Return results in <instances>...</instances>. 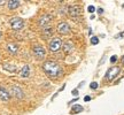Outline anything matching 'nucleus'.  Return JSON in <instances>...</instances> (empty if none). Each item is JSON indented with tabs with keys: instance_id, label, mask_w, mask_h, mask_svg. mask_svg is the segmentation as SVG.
<instances>
[{
	"instance_id": "nucleus-1",
	"label": "nucleus",
	"mask_w": 124,
	"mask_h": 115,
	"mask_svg": "<svg viewBox=\"0 0 124 115\" xmlns=\"http://www.w3.org/2000/svg\"><path fill=\"white\" fill-rule=\"evenodd\" d=\"M41 68H43L45 74L52 80H58L61 76H63V69L56 61L47 60L43 63Z\"/></svg>"
},
{
	"instance_id": "nucleus-2",
	"label": "nucleus",
	"mask_w": 124,
	"mask_h": 115,
	"mask_svg": "<svg viewBox=\"0 0 124 115\" xmlns=\"http://www.w3.org/2000/svg\"><path fill=\"white\" fill-rule=\"evenodd\" d=\"M53 18H54V15L52 13H45L38 18V22L37 23H38L39 27H41L43 29H44V28H46L49 23L53 21Z\"/></svg>"
},
{
	"instance_id": "nucleus-3",
	"label": "nucleus",
	"mask_w": 124,
	"mask_h": 115,
	"mask_svg": "<svg viewBox=\"0 0 124 115\" xmlns=\"http://www.w3.org/2000/svg\"><path fill=\"white\" fill-rule=\"evenodd\" d=\"M62 47V40L59 38V37H53L52 39L49 40L48 43V49L53 53H56L59 52Z\"/></svg>"
},
{
	"instance_id": "nucleus-4",
	"label": "nucleus",
	"mask_w": 124,
	"mask_h": 115,
	"mask_svg": "<svg viewBox=\"0 0 124 115\" xmlns=\"http://www.w3.org/2000/svg\"><path fill=\"white\" fill-rule=\"evenodd\" d=\"M121 73V67L120 66H113L110 67L108 70L106 71V80L111 82V81H114L118 76V74Z\"/></svg>"
},
{
	"instance_id": "nucleus-5",
	"label": "nucleus",
	"mask_w": 124,
	"mask_h": 115,
	"mask_svg": "<svg viewBox=\"0 0 124 115\" xmlns=\"http://www.w3.org/2000/svg\"><path fill=\"white\" fill-rule=\"evenodd\" d=\"M9 24L15 31H20L24 28V21L21 17H12L9 20Z\"/></svg>"
},
{
	"instance_id": "nucleus-6",
	"label": "nucleus",
	"mask_w": 124,
	"mask_h": 115,
	"mask_svg": "<svg viewBox=\"0 0 124 115\" xmlns=\"http://www.w3.org/2000/svg\"><path fill=\"white\" fill-rule=\"evenodd\" d=\"M32 53L35 55L38 60H43L46 55V49H45L44 46H41V45H35L33 47H32Z\"/></svg>"
},
{
	"instance_id": "nucleus-7",
	"label": "nucleus",
	"mask_w": 124,
	"mask_h": 115,
	"mask_svg": "<svg viewBox=\"0 0 124 115\" xmlns=\"http://www.w3.org/2000/svg\"><path fill=\"white\" fill-rule=\"evenodd\" d=\"M10 94L15 97L16 99H23V98L25 97V93L24 91L22 90L21 86H18V85H12L10 86Z\"/></svg>"
},
{
	"instance_id": "nucleus-8",
	"label": "nucleus",
	"mask_w": 124,
	"mask_h": 115,
	"mask_svg": "<svg viewBox=\"0 0 124 115\" xmlns=\"http://www.w3.org/2000/svg\"><path fill=\"white\" fill-rule=\"evenodd\" d=\"M56 31H58L60 35L62 36H64V35H69L70 33V31H71V28L70 25L68 24L67 22H60L58 24V27H56Z\"/></svg>"
},
{
	"instance_id": "nucleus-9",
	"label": "nucleus",
	"mask_w": 124,
	"mask_h": 115,
	"mask_svg": "<svg viewBox=\"0 0 124 115\" xmlns=\"http://www.w3.org/2000/svg\"><path fill=\"white\" fill-rule=\"evenodd\" d=\"M68 13L70 15L71 17H78L80 15V7L78 5H72V6H69L68 7Z\"/></svg>"
},
{
	"instance_id": "nucleus-10",
	"label": "nucleus",
	"mask_w": 124,
	"mask_h": 115,
	"mask_svg": "<svg viewBox=\"0 0 124 115\" xmlns=\"http://www.w3.org/2000/svg\"><path fill=\"white\" fill-rule=\"evenodd\" d=\"M53 33H54V29L51 27L44 28V29H43V32H41L44 39H52V38H53Z\"/></svg>"
},
{
	"instance_id": "nucleus-11",
	"label": "nucleus",
	"mask_w": 124,
	"mask_h": 115,
	"mask_svg": "<svg viewBox=\"0 0 124 115\" xmlns=\"http://www.w3.org/2000/svg\"><path fill=\"white\" fill-rule=\"evenodd\" d=\"M0 99L2 101H8L10 99V92L4 86H0Z\"/></svg>"
},
{
	"instance_id": "nucleus-12",
	"label": "nucleus",
	"mask_w": 124,
	"mask_h": 115,
	"mask_svg": "<svg viewBox=\"0 0 124 115\" xmlns=\"http://www.w3.org/2000/svg\"><path fill=\"white\" fill-rule=\"evenodd\" d=\"M6 49H7V52H8L9 54L15 55V54H17V52H18V45L15 44V43H8L7 46H6Z\"/></svg>"
},
{
	"instance_id": "nucleus-13",
	"label": "nucleus",
	"mask_w": 124,
	"mask_h": 115,
	"mask_svg": "<svg viewBox=\"0 0 124 115\" xmlns=\"http://www.w3.org/2000/svg\"><path fill=\"white\" fill-rule=\"evenodd\" d=\"M62 51L66 54H70L72 51H74V44L71 43L70 40H68L66 43L62 44Z\"/></svg>"
},
{
	"instance_id": "nucleus-14",
	"label": "nucleus",
	"mask_w": 124,
	"mask_h": 115,
	"mask_svg": "<svg viewBox=\"0 0 124 115\" xmlns=\"http://www.w3.org/2000/svg\"><path fill=\"white\" fill-rule=\"evenodd\" d=\"M20 5H21V1H18V0H9V1H7V7L10 10H14V9L18 8Z\"/></svg>"
},
{
	"instance_id": "nucleus-15",
	"label": "nucleus",
	"mask_w": 124,
	"mask_h": 115,
	"mask_svg": "<svg viewBox=\"0 0 124 115\" xmlns=\"http://www.w3.org/2000/svg\"><path fill=\"white\" fill-rule=\"evenodd\" d=\"M20 76L23 77V78H27V77L30 76V67L28 66V65L22 67V69L20 70Z\"/></svg>"
},
{
	"instance_id": "nucleus-16",
	"label": "nucleus",
	"mask_w": 124,
	"mask_h": 115,
	"mask_svg": "<svg viewBox=\"0 0 124 115\" xmlns=\"http://www.w3.org/2000/svg\"><path fill=\"white\" fill-rule=\"evenodd\" d=\"M4 69L5 70L9 71V73H16L17 71V68L15 65H10V63H4Z\"/></svg>"
},
{
	"instance_id": "nucleus-17",
	"label": "nucleus",
	"mask_w": 124,
	"mask_h": 115,
	"mask_svg": "<svg viewBox=\"0 0 124 115\" xmlns=\"http://www.w3.org/2000/svg\"><path fill=\"white\" fill-rule=\"evenodd\" d=\"M83 106L82 105H74V106L71 107V114H78V113H82L83 112Z\"/></svg>"
},
{
	"instance_id": "nucleus-18",
	"label": "nucleus",
	"mask_w": 124,
	"mask_h": 115,
	"mask_svg": "<svg viewBox=\"0 0 124 115\" xmlns=\"http://www.w3.org/2000/svg\"><path fill=\"white\" fill-rule=\"evenodd\" d=\"M91 44H92V45L99 44V38H98V37H95V36H94V37H92V38H91Z\"/></svg>"
},
{
	"instance_id": "nucleus-19",
	"label": "nucleus",
	"mask_w": 124,
	"mask_h": 115,
	"mask_svg": "<svg viewBox=\"0 0 124 115\" xmlns=\"http://www.w3.org/2000/svg\"><path fill=\"white\" fill-rule=\"evenodd\" d=\"M98 86H99V84H98L97 82H92V83L90 84V88L92 89V90H97Z\"/></svg>"
},
{
	"instance_id": "nucleus-20",
	"label": "nucleus",
	"mask_w": 124,
	"mask_h": 115,
	"mask_svg": "<svg viewBox=\"0 0 124 115\" xmlns=\"http://www.w3.org/2000/svg\"><path fill=\"white\" fill-rule=\"evenodd\" d=\"M87 10H89V13L92 14V13H94V10H95V7L91 5V6H89V7H87Z\"/></svg>"
},
{
	"instance_id": "nucleus-21",
	"label": "nucleus",
	"mask_w": 124,
	"mask_h": 115,
	"mask_svg": "<svg viewBox=\"0 0 124 115\" xmlns=\"http://www.w3.org/2000/svg\"><path fill=\"white\" fill-rule=\"evenodd\" d=\"M116 61H117V55H113V57L110 58V62L111 63H115Z\"/></svg>"
},
{
	"instance_id": "nucleus-22",
	"label": "nucleus",
	"mask_w": 124,
	"mask_h": 115,
	"mask_svg": "<svg viewBox=\"0 0 124 115\" xmlns=\"http://www.w3.org/2000/svg\"><path fill=\"white\" fill-rule=\"evenodd\" d=\"M115 38H124V32H121L118 35H116Z\"/></svg>"
},
{
	"instance_id": "nucleus-23",
	"label": "nucleus",
	"mask_w": 124,
	"mask_h": 115,
	"mask_svg": "<svg viewBox=\"0 0 124 115\" xmlns=\"http://www.w3.org/2000/svg\"><path fill=\"white\" fill-rule=\"evenodd\" d=\"M72 94H74V96H77V94H78V89H75V90H72Z\"/></svg>"
},
{
	"instance_id": "nucleus-24",
	"label": "nucleus",
	"mask_w": 124,
	"mask_h": 115,
	"mask_svg": "<svg viewBox=\"0 0 124 115\" xmlns=\"http://www.w3.org/2000/svg\"><path fill=\"white\" fill-rule=\"evenodd\" d=\"M90 100H91V97H90V96H86V97L84 98V101H90Z\"/></svg>"
},
{
	"instance_id": "nucleus-25",
	"label": "nucleus",
	"mask_w": 124,
	"mask_h": 115,
	"mask_svg": "<svg viewBox=\"0 0 124 115\" xmlns=\"http://www.w3.org/2000/svg\"><path fill=\"white\" fill-rule=\"evenodd\" d=\"M98 13H99V14H102V13H103V9H102V8H99V9H98Z\"/></svg>"
},
{
	"instance_id": "nucleus-26",
	"label": "nucleus",
	"mask_w": 124,
	"mask_h": 115,
	"mask_svg": "<svg viewBox=\"0 0 124 115\" xmlns=\"http://www.w3.org/2000/svg\"><path fill=\"white\" fill-rule=\"evenodd\" d=\"M121 62H122V65H124V55L121 58Z\"/></svg>"
},
{
	"instance_id": "nucleus-27",
	"label": "nucleus",
	"mask_w": 124,
	"mask_h": 115,
	"mask_svg": "<svg viewBox=\"0 0 124 115\" xmlns=\"http://www.w3.org/2000/svg\"><path fill=\"white\" fill-rule=\"evenodd\" d=\"M4 2H5L4 0H0V5H2V4H4Z\"/></svg>"
},
{
	"instance_id": "nucleus-28",
	"label": "nucleus",
	"mask_w": 124,
	"mask_h": 115,
	"mask_svg": "<svg viewBox=\"0 0 124 115\" xmlns=\"http://www.w3.org/2000/svg\"><path fill=\"white\" fill-rule=\"evenodd\" d=\"M0 38H1V32H0Z\"/></svg>"
}]
</instances>
